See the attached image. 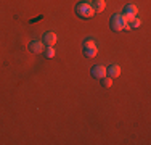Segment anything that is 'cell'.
I'll return each instance as SVG.
<instances>
[{
	"instance_id": "cell-1",
	"label": "cell",
	"mask_w": 151,
	"mask_h": 145,
	"mask_svg": "<svg viewBox=\"0 0 151 145\" xmlns=\"http://www.w3.org/2000/svg\"><path fill=\"white\" fill-rule=\"evenodd\" d=\"M109 28L113 29L114 32H119V31H124V29H129V24H127V20H125L124 14L121 13H116L111 16L109 20Z\"/></svg>"
},
{
	"instance_id": "cell-2",
	"label": "cell",
	"mask_w": 151,
	"mask_h": 145,
	"mask_svg": "<svg viewBox=\"0 0 151 145\" xmlns=\"http://www.w3.org/2000/svg\"><path fill=\"white\" fill-rule=\"evenodd\" d=\"M76 13H77L79 18L87 20V18H92L93 14H95V10H93L92 3H88V2H79L77 5H76Z\"/></svg>"
},
{
	"instance_id": "cell-3",
	"label": "cell",
	"mask_w": 151,
	"mask_h": 145,
	"mask_svg": "<svg viewBox=\"0 0 151 145\" xmlns=\"http://www.w3.org/2000/svg\"><path fill=\"white\" fill-rule=\"evenodd\" d=\"M96 53H98L96 44L93 42L92 39H87V41L84 42V55L87 58H93V57H96Z\"/></svg>"
},
{
	"instance_id": "cell-4",
	"label": "cell",
	"mask_w": 151,
	"mask_h": 145,
	"mask_svg": "<svg viewBox=\"0 0 151 145\" xmlns=\"http://www.w3.org/2000/svg\"><path fill=\"white\" fill-rule=\"evenodd\" d=\"M44 49H45L44 41H32L29 44V52H32V53H42Z\"/></svg>"
},
{
	"instance_id": "cell-5",
	"label": "cell",
	"mask_w": 151,
	"mask_h": 145,
	"mask_svg": "<svg viewBox=\"0 0 151 145\" xmlns=\"http://www.w3.org/2000/svg\"><path fill=\"white\" fill-rule=\"evenodd\" d=\"M92 76L93 78H96V79H101V78H105L106 76V68L103 66V65H95V66L92 68Z\"/></svg>"
},
{
	"instance_id": "cell-6",
	"label": "cell",
	"mask_w": 151,
	"mask_h": 145,
	"mask_svg": "<svg viewBox=\"0 0 151 145\" xmlns=\"http://www.w3.org/2000/svg\"><path fill=\"white\" fill-rule=\"evenodd\" d=\"M137 13H138V8H137L135 5H132V3H130V5H127V7L124 8V16H125V20H127V21L132 20V18H135Z\"/></svg>"
},
{
	"instance_id": "cell-7",
	"label": "cell",
	"mask_w": 151,
	"mask_h": 145,
	"mask_svg": "<svg viewBox=\"0 0 151 145\" xmlns=\"http://www.w3.org/2000/svg\"><path fill=\"white\" fill-rule=\"evenodd\" d=\"M42 41H44V44H47V45H55L56 41H58V37H56V34H55V32L48 31V32H45V34H44Z\"/></svg>"
},
{
	"instance_id": "cell-8",
	"label": "cell",
	"mask_w": 151,
	"mask_h": 145,
	"mask_svg": "<svg viewBox=\"0 0 151 145\" xmlns=\"http://www.w3.org/2000/svg\"><path fill=\"white\" fill-rule=\"evenodd\" d=\"M119 74H121L119 65H111L109 68H106V76H109V78H119Z\"/></svg>"
},
{
	"instance_id": "cell-9",
	"label": "cell",
	"mask_w": 151,
	"mask_h": 145,
	"mask_svg": "<svg viewBox=\"0 0 151 145\" xmlns=\"http://www.w3.org/2000/svg\"><path fill=\"white\" fill-rule=\"evenodd\" d=\"M92 7H93V10H95V13H96V12H103L105 7H106V3H105V0H93Z\"/></svg>"
},
{
	"instance_id": "cell-10",
	"label": "cell",
	"mask_w": 151,
	"mask_h": 145,
	"mask_svg": "<svg viewBox=\"0 0 151 145\" xmlns=\"http://www.w3.org/2000/svg\"><path fill=\"white\" fill-rule=\"evenodd\" d=\"M42 53H44V57H45V58H48V60H50V58H53V57H55L56 50L53 49V45H47Z\"/></svg>"
},
{
	"instance_id": "cell-11",
	"label": "cell",
	"mask_w": 151,
	"mask_h": 145,
	"mask_svg": "<svg viewBox=\"0 0 151 145\" xmlns=\"http://www.w3.org/2000/svg\"><path fill=\"white\" fill-rule=\"evenodd\" d=\"M127 24H129V28H132V29H138L140 24H142V20H140L138 16H135V18H132V20H129Z\"/></svg>"
},
{
	"instance_id": "cell-12",
	"label": "cell",
	"mask_w": 151,
	"mask_h": 145,
	"mask_svg": "<svg viewBox=\"0 0 151 145\" xmlns=\"http://www.w3.org/2000/svg\"><path fill=\"white\" fill-rule=\"evenodd\" d=\"M100 81H101V86L105 87V89H109V87L113 86V78H109V76H105V78H101Z\"/></svg>"
}]
</instances>
